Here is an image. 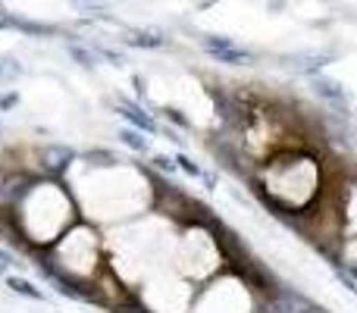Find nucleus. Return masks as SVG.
Segmentation results:
<instances>
[{"mask_svg":"<svg viewBox=\"0 0 357 313\" xmlns=\"http://www.w3.org/2000/svg\"><path fill=\"white\" fill-rule=\"evenodd\" d=\"M0 31H6V22H0Z\"/></svg>","mask_w":357,"mask_h":313,"instance_id":"obj_21","label":"nucleus"},{"mask_svg":"<svg viewBox=\"0 0 357 313\" xmlns=\"http://www.w3.org/2000/svg\"><path fill=\"white\" fill-rule=\"evenodd\" d=\"M126 47H142V50H160L169 47V38H163L160 31H144V29H132L129 35L123 38Z\"/></svg>","mask_w":357,"mask_h":313,"instance_id":"obj_8","label":"nucleus"},{"mask_svg":"<svg viewBox=\"0 0 357 313\" xmlns=\"http://www.w3.org/2000/svg\"><path fill=\"white\" fill-rule=\"evenodd\" d=\"M333 270H335V276H339V282L345 285V289L351 291V295H357V279L351 276V273H348L345 266H339V264H333Z\"/></svg>","mask_w":357,"mask_h":313,"instance_id":"obj_18","label":"nucleus"},{"mask_svg":"<svg viewBox=\"0 0 357 313\" xmlns=\"http://www.w3.org/2000/svg\"><path fill=\"white\" fill-rule=\"evenodd\" d=\"M116 138H119V144H126V148L135 151V154H151V138L142 135V132H135V129H129V125H123V129L116 132Z\"/></svg>","mask_w":357,"mask_h":313,"instance_id":"obj_9","label":"nucleus"},{"mask_svg":"<svg viewBox=\"0 0 357 313\" xmlns=\"http://www.w3.org/2000/svg\"><path fill=\"white\" fill-rule=\"evenodd\" d=\"M19 91L16 88H3V91H0V113H10V110H16L19 107Z\"/></svg>","mask_w":357,"mask_h":313,"instance_id":"obj_16","label":"nucleus"},{"mask_svg":"<svg viewBox=\"0 0 357 313\" xmlns=\"http://www.w3.org/2000/svg\"><path fill=\"white\" fill-rule=\"evenodd\" d=\"M6 29H16V31H22V35H29V38H60L63 35V41L69 38V31H63L60 25H54V22H38V19H25V16H6Z\"/></svg>","mask_w":357,"mask_h":313,"instance_id":"obj_4","label":"nucleus"},{"mask_svg":"<svg viewBox=\"0 0 357 313\" xmlns=\"http://www.w3.org/2000/svg\"><path fill=\"white\" fill-rule=\"evenodd\" d=\"M79 160L85 166H91V169H119V166L126 163V160L110 148H88V151L79 154Z\"/></svg>","mask_w":357,"mask_h":313,"instance_id":"obj_6","label":"nucleus"},{"mask_svg":"<svg viewBox=\"0 0 357 313\" xmlns=\"http://www.w3.org/2000/svg\"><path fill=\"white\" fill-rule=\"evenodd\" d=\"M310 85H314L317 98H323L326 104H333L339 113H348V94H345V88H342L335 79H326V75H314V79H310Z\"/></svg>","mask_w":357,"mask_h":313,"instance_id":"obj_5","label":"nucleus"},{"mask_svg":"<svg viewBox=\"0 0 357 313\" xmlns=\"http://www.w3.org/2000/svg\"><path fill=\"white\" fill-rule=\"evenodd\" d=\"M173 160H176V166L185 172V176H191V178H204V169H201V166H197L188 154H185V151H178V154H176Z\"/></svg>","mask_w":357,"mask_h":313,"instance_id":"obj_15","label":"nucleus"},{"mask_svg":"<svg viewBox=\"0 0 357 313\" xmlns=\"http://www.w3.org/2000/svg\"><path fill=\"white\" fill-rule=\"evenodd\" d=\"M25 75V66L10 54H0V85H13L16 79Z\"/></svg>","mask_w":357,"mask_h":313,"instance_id":"obj_12","label":"nucleus"},{"mask_svg":"<svg viewBox=\"0 0 357 313\" xmlns=\"http://www.w3.org/2000/svg\"><path fill=\"white\" fill-rule=\"evenodd\" d=\"M151 169L163 172V176H176L178 166H176V160L169 154H151Z\"/></svg>","mask_w":357,"mask_h":313,"instance_id":"obj_14","label":"nucleus"},{"mask_svg":"<svg viewBox=\"0 0 357 313\" xmlns=\"http://www.w3.org/2000/svg\"><path fill=\"white\" fill-rule=\"evenodd\" d=\"M66 50H69V56H73V60L79 63L82 69H88V72H94V69H98V63H100V60L91 54V47H88L85 41H69V44H66Z\"/></svg>","mask_w":357,"mask_h":313,"instance_id":"obj_10","label":"nucleus"},{"mask_svg":"<svg viewBox=\"0 0 357 313\" xmlns=\"http://www.w3.org/2000/svg\"><path fill=\"white\" fill-rule=\"evenodd\" d=\"M0 132H3V123H0Z\"/></svg>","mask_w":357,"mask_h":313,"instance_id":"obj_22","label":"nucleus"},{"mask_svg":"<svg viewBox=\"0 0 357 313\" xmlns=\"http://www.w3.org/2000/svg\"><path fill=\"white\" fill-rule=\"evenodd\" d=\"M116 113L129 123V129L142 132V135H157V132H160V123H157L142 104H135V100H129V98L116 100Z\"/></svg>","mask_w":357,"mask_h":313,"instance_id":"obj_3","label":"nucleus"},{"mask_svg":"<svg viewBox=\"0 0 357 313\" xmlns=\"http://www.w3.org/2000/svg\"><path fill=\"white\" fill-rule=\"evenodd\" d=\"M75 10L85 13V16H91V19H100V22H113L110 6H104V3H75Z\"/></svg>","mask_w":357,"mask_h":313,"instance_id":"obj_13","label":"nucleus"},{"mask_svg":"<svg viewBox=\"0 0 357 313\" xmlns=\"http://www.w3.org/2000/svg\"><path fill=\"white\" fill-rule=\"evenodd\" d=\"M35 160H38V169H41L47 178H60L73 169V163L79 160V151H75L73 144L50 142V144H41V148L35 151Z\"/></svg>","mask_w":357,"mask_h":313,"instance_id":"obj_1","label":"nucleus"},{"mask_svg":"<svg viewBox=\"0 0 357 313\" xmlns=\"http://www.w3.org/2000/svg\"><path fill=\"white\" fill-rule=\"evenodd\" d=\"M3 282H6V289H10L13 295H19V298H29V301H50L47 291H44L41 285H35L31 279L19 276V273H10V276H6Z\"/></svg>","mask_w":357,"mask_h":313,"instance_id":"obj_7","label":"nucleus"},{"mask_svg":"<svg viewBox=\"0 0 357 313\" xmlns=\"http://www.w3.org/2000/svg\"><path fill=\"white\" fill-rule=\"evenodd\" d=\"M6 276H10V270H6V266L0 264V279H6Z\"/></svg>","mask_w":357,"mask_h":313,"instance_id":"obj_20","label":"nucleus"},{"mask_svg":"<svg viewBox=\"0 0 357 313\" xmlns=\"http://www.w3.org/2000/svg\"><path fill=\"white\" fill-rule=\"evenodd\" d=\"M160 113H163V116H167V119H169V123H173V125H178V129H185V132L191 129V119L185 116L182 110H176V107H163Z\"/></svg>","mask_w":357,"mask_h":313,"instance_id":"obj_17","label":"nucleus"},{"mask_svg":"<svg viewBox=\"0 0 357 313\" xmlns=\"http://www.w3.org/2000/svg\"><path fill=\"white\" fill-rule=\"evenodd\" d=\"M201 47L207 50L216 63H229V66H245V63L254 60V50L238 47V44H235L232 38H226V35H204Z\"/></svg>","mask_w":357,"mask_h":313,"instance_id":"obj_2","label":"nucleus"},{"mask_svg":"<svg viewBox=\"0 0 357 313\" xmlns=\"http://www.w3.org/2000/svg\"><path fill=\"white\" fill-rule=\"evenodd\" d=\"M0 264H3L6 270H10V266H13V270H25V266H29V264H22V260H19L10 247H0Z\"/></svg>","mask_w":357,"mask_h":313,"instance_id":"obj_19","label":"nucleus"},{"mask_svg":"<svg viewBox=\"0 0 357 313\" xmlns=\"http://www.w3.org/2000/svg\"><path fill=\"white\" fill-rule=\"evenodd\" d=\"M88 47H91V54L98 56V60H104V63H110V66H126V54L123 50H116V47H110V44H104V41H85Z\"/></svg>","mask_w":357,"mask_h":313,"instance_id":"obj_11","label":"nucleus"}]
</instances>
